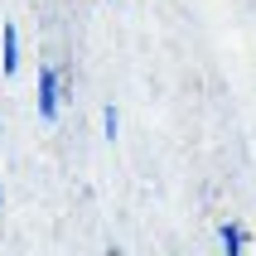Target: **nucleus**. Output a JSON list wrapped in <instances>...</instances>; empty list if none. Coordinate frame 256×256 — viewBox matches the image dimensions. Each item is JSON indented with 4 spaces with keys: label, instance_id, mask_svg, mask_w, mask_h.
Wrapping results in <instances>:
<instances>
[{
    "label": "nucleus",
    "instance_id": "7ed1b4c3",
    "mask_svg": "<svg viewBox=\"0 0 256 256\" xmlns=\"http://www.w3.org/2000/svg\"><path fill=\"white\" fill-rule=\"evenodd\" d=\"M242 242H246V237L237 228H222V246H228V252H242Z\"/></svg>",
    "mask_w": 256,
    "mask_h": 256
},
{
    "label": "nucleus",
    "instance_id": "f257e3e1",
    "mask_svg": "<svg viewBox=\"0 0 256 256\" xmlns=\"http://www.w3.org/2000/svg\"><path fill=\"white\" fill-rule=\"evenodd\" d=\"M58 106H63V78L48 63V68H39V116L44 121H58Z\"/></svg>",
    "mask_w": 256,
    "mask_h": 256
},
{
    "label": "nucleus",
    "instance_id": "20e7f679",
    "mask_svg": "<svg viewBox=\"0 0 256 256\" xmlns=\"http://www.w3.org/2000/svg\"><path fill=\"white\" fill-rule=\"evenodd\" d=\"M102 130H106V140H116V106L102 112Z\"/></svg>",
    "mask_w": 256,
    "mask_h": 256
},
{
    "label": "nucleus",
    "instance_id": "f03ea898",
    "mask_svg": "<svg viewBox=\"0 0 256 256\" xmlns=\"http://www.w3.org/2000/svg\"><path fill=\"white\" fill-rule=\"evenodd\" d=\"M0 39H5V58H0V68L14 72V68H20V34H14V24H0Z\"/></svg>",
    "mask_w": 256,
    "mask_h": 256
}]
</instances>
